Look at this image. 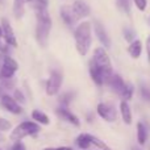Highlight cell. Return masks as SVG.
I'll return each mask as SVG.
<instances>
[{
	"instance_id": "33",
	"label": "cell",
	"mask_w": 150,
	"mask_h": 150,
	"mask_svg": "<svg viewBox=\"0 0 150 150\" xmlns=\"http://www.w3.org/2000/svg\"><path fill=\"white\" fill-rule=\"evenodd\" d=\"M146 54H148V62L150 63V34L146 40Z\"/></svg>"
},
{
	"instance_id": "29",
	"label": "cell",
	"mask_w": 150,
	"mask_h": 150,
	"mask_svg": "<svg viewBox=\"0 0 150 150\" xmlns=\"http://www.w3.org/2000/svg\"><path fill=\"white\" fill-rule=\"evenodd\" d=\"M133 1H134L136 7L140 11H142V12L146 9V7H148V0H133Z\"/></svg>"
},
{
	"instance_id": "38",
	"label": "cell",
	"mask_w": 150,
	"mask_h": 150,
	"mask_svg": "<svg viewBox=\"0 0 150 150\" xmlns=\"http://www.w3.org/2000/svg\"><path fill=\"white\" fill-rule=\"evenodd\" d=\"M0 1H1V0H0Z\"/></svg>"
},
{
	"instance_id": "1",
	"label": "cell",
	"mask_w": 150,
	"mask_h": 150,
	"mask_svg": "<svg viewBox=\"0 0 150 150\" xmlns=\"http://www.w3.org/2000/svg\"><path fill=\"white\" fill-rule=\"evenodd\" d=\"M36 40L42 47H45L49 41L50 30H52V17H50L47 9L36 11Z\"/></svg>"
},
{
	"instance_id": "16",
	"label": "cell",
	"mask_w": 150,
	"mask_h": 150,
	"mask_svg": "<svg viewBox=\"0 0 150 150\" xmlns=\"http://www.w3.org/2000/svg\"><path fill=\"white\" fill-rule=\"evenodd\" d=\"M120 112H121V117L125 124H128V125L132 124V111L129 108V104L125 100H122L120 103Z\"/></svg>"
},
{
	"instance_id": "21",
	"label": "cell",
	"mask_w": 150,
	"mask_h": 150,
	"mask_svg": "<svg viewBox=\"0 0 150 150\" xmlns=\"http://www.w3.org/2000/svg\"><path fill=\"white\" fill-rule=\"evenodd\" d=\"M24 4L25 3L23 0H13V15H15L16 18H21L24 16Z\"/></svg>"
},
{
	"instance_id": "35",
	"label": "cell",
	"mask_w": 150,
	"mask_h": 150,
	"mask_svg": "<svg viewBox=\"0 0 150 150\" xmlns=\"http://www.w3.org/2000/svg\"><path fill=\"white\" fill-rule=\"evenodd\" d=\"M24 3H33V0H23Z\"/></svg>"
},
{
	"instance_id": "27",
	"label": "cell",
	"mask_w": 150,
	"mask_h": 150,
	"mask_svg": "<svg viewBox=\"0 0 150 150\" xmlns=\"http://www.w3.org/2000/svg\"><path fill=\"white\" fill-rule=\"evenodd\" d=\"M117 7L124 12L129 13V0H117Z\"/></svg>"
},
{
	"instance_id": "30",
	"label": "cell",
	"mask_w": 150,
	"mask_h": 150,
	"mask_svg": "<svg viewBox=\"0 0 150 150\" xmlns=\"http://www.w3.org/2000/svg\"><path fill=\"white\" fill-rule=\"evenodd\" d=\"M141 96L150 103V90L148 87H141Z\"/></svg>"
},
{
	"instance_id": "19",
	"label": "cell",
	"mask_w": 150,
	"mask_h": 150,
	"mask_svg": "<svg viewBox=\"0 0 150 150\" xmlns=\"http://www.w3.org/2000/svg\"><path fill=\"white\" fill-rule=\"evenodd\" d=\"M137 140L138 144L144 145L148 140V129H146L145 124L144 122H138L137 124Z\"/></svg>"
},
{
	"instance_id": "9",
	"label": "cell",
	"mask_w": 150,
	"mask_h": 150,
	"mask_svg": "<svg viewBox=\"0 0 150 150\" xmlns=\"http://www.w3.org/2000/svg\"><path fill=\"white\" fill-rule=\"evenodd\" d=\"M0 104L3 105V108L7 109L8 112H11V113H13V115H20L21 112H23L21 105L9 95H1V98H0Z\"/></svg>"
},
{
	"instance_id": "4",
	"label": "cell",
	"mask_w": 150,
	"mask_h": 150,
	"mask_svg": "<svg viewBox=\"0 0 150 150\" xmlns=\"http://www.w3.org/2000/svg\"><path fill=\"white\" fill-rule=\"evenodd\" d=\"M40 132V127L37 122H33V121H24L21 124H18L15 129L12 130L11 133L9 138L15 142L17 141H21L23 138L28 137V136H34Z\"/></svg>"
},
{
	"instance_id": "15",
	"label": "cell",
	"mask_w": 150,
	"mask_h": 150,
	"mask_svg": "<svg viewBox=\"0 0 150 150\" xmlns=\"http://www.w3.org/2000/svg\"><path fill=\"white\" fill-rule=\"evenodd\" d=\"M90 75H91V78H92V80L98 86H103L104 84V76H103V74H101L100 69H99L98 66H96L95 63L92 62V61L90 62Z\"/></svg>"
},
{
	"instance_id": "37",
	"label": "cell",
	"mask_w": 150,
	"mask_h": 150,
	"mask_svg": "<svg viewBox=\"0 0 150 150\" xmlns=\"http://www.w3.org/2000/svg\"><path fill=\"white\" fill-rule=\"evenodd\" d=\"M149 23H150V18H149Z\"/></svg>"
},
{
	"instance_id": "12",
	"label": "cell",
	"mask_w": 150,
	"mask_h": 150,
	"mask_svg": "<svg viewBox=\"0 0 150 150\" xmlns=\"http://www.w3.org/2000/svg\"><path fill=\"white\" fill-rule=\"evenodd\" d=\"M57 115L62 120H65V121L70 122V124L75 125V127H79V119H78V117L75 116L74 113H71V112L69 111L67 108H65V107H61V108H58L57 109Z\"/></svg>"
},
{
	"instance_id": "5",
	"label": "cell",
	"mask_w": 150,
	"mask_h": 150,
	"mask_svg": "<svg viewBox=\"0 0 150 150\" xmlns=\"http://www.w3.org/2000/svg\"><path fill=\"white\" fill-rule=\"evenodd\" d=\"M63 82V75L62 71L58 69H53L50 76L46 82V93L49 96H54L58 93V91L61 90V86Z\"/></svg>"
},
{
	"instance_id": "14",
	"label": "cell",
	"mask_w": 150,
	"mask_h": 150,
	"mask_svg": "<svg viewBox=\"0 0 150 150\" xmlns=\"http://www.w3.org/2000/svg\"><path fill=\"white\" fill-rule=\"evenodd\" d=\"M61 17H62L63 23L66 24V25L69 26H73L75 24V21H76V18H75L73 11H71L70 7H66V5H63V7H61Z\"/></svg>"
},
{
	"instance_id": "8",
	"label": "cell",
	"mask_w": 150,
	"mask_h": 150,
	"mask_svg": "<svg viewBox=\"0 0 150 150\" xmlns=\"http://www.w3.org/2000/svg\"><path fill=\"white\" fill-rule=\"evenodd\" d=\"M0 28H1V33H3V37H4V40H5V44H7L8 46H13V47L17 46V40H16V36H15V33H13V29H12V26H11L9 21H8L7 18H3L1 20Z\"/></svg>"
},
{
	"instance_id": "24",
	"label": "cell",
	"mask_w": 150,
	"mask_h": 150,
	"mask_svg": "<svg viewBox=\"0 0 150 150\" xmlns=\"http://www.w3.org/2000/svg\"><path fill=\"white\" fill-rule=\"evenodd\" d=\"M34 3V9L41 11V9H47L49 5V0H33Z\"/></svg>"
},
{
	"instance_id": "36",
	"label": "cell",
	"mask_w": 150,
	"mask_h": 150,
	"mask_svg": "<svg viewBox=\"0 0 150 150\" xmlns=\"http://www.w3.org/2000/svg\"><path fill=\"white\" fill-rule=\"evenodd\" d=\"M1 37H3V33H1V28H0V40H1Z\"/></svg>"
},
{
	"instance_id": "25",
	"label": "cell",
	"mask_w": 150,
	"mask_h": 150,
	"mask_svg": "<svg viewBox=\"0 0 150 150\" xmlns=\"http://www.w3.org/2000/svg\"><path fill=\"white\" fill-rule=\"evenodd\" d=\"M73 98H74V93L73 92H66V93H63V95L61 96L59 100H61V103H62L63 105H67V104L73 100Z\"/></svg>"
},
{
	"instance_id": "32",
	"label": "cell",
	"mask_w": 150,
	"mask_h": 150,
	"mask_svg": "<svg viewBox=\"0 0 150 150\" xmlns=\"http://www.w3.org/2000/svg\"><path fill=\"white\" fill-rule=\"evenodd\" d=\"M11 150H26V149H25V145H24L23 142L17 141V142H15V145L12 146V149Z\"/></svg>"
},
{
	"instance_id": "23",
	"label": "cell",
	"mask_w": 150,
	"mask_h": 150,
	"mask_svg": "<svg viewBox=\"0 0 150 150\" xmlns=\"http://www.w3.org/2000/svg\"><path fill=\"white\" fill-rule=\"evenodd\" d=\"M133 86L132 84H125V88H124V91H122V93H121V96H122V99H124L125 101H128L129 99H132V96H133Z\"/></svg>"
},
{
	"instance_id": "22",
	"label": "cell",
	"mask_w": 150,
	"mask_h": 150,
	"mask_svg": "<svg viewBox=\"0 0 150 150\" xmlns=\"http://www.w3.org/2000/svg\"><path fill=\"white\" fill-rule=\"evenodd\" d=\"M90 141H91V146H96L99 150H111L107 144H104L101 140H99V138H96L95 136L90 134Z\"/></svg>"
},
{
	"instance_id": "26",
	"label": "cell",
	"mask_w": 150,
	"mask_h": 150,
	"mask_svg": "<svg viewBox=\"0 0 150 150\" xmlns=\"http://www.w3.org/2000/svg\"><path fill=\"white\" fill-rule=\"evenodd\" d=\"M11 128H12L11 122L8 121V120L3 119V117H0V132H5V130H9Z\"/></svg>"
},
{
	"instance_id": "17",
	"label": "cell",
	"mask_w": 150,
	"mask_h": 150,
	"mask_svg": "<svg viewBox=\"0 0 150 150\" xmlns=\"http://www.w3.org/2000/svg\"><path fill=\"white\" fill-rule=\"evenodd\" d=\"M128 52H129L130 57L134 58V59L140 58L141 53H142V44H141V41H138V40H134L133 42H130L129 47H128Z\"/></svg>"
},
{
	"instance_id": "2",
	"label": "cell",
	"mask_w": 150,
	"mask_h": 150,
	"mask_svg": "<svg viewBox=\"0 0 150 150\" xmlns=\"http://www.w3.org/2000/svg\"><path fill=\"white\" fill-rule=\"evenodd\" d=\"M75 38V47L80 55H86L91 47V24L90 21H83L76 26L74 32Z\"/></svg>"
},
{
	"instance_id": "10",
	"label": "cell",
	"mask_w": 150,
	"mask_h": 150,
	"mask_svg": "<svg viewBox=\"0 0 150 150\" xmlns=\"http://www.w3.org/2000/svg\"><path fill=\"white\" fill-rule=\"evenodd\" d=\"M70 8H71V11H73V13H74V16H75L76 20L78 18L87 17L91 12L90 7H88V5L86 4V1H83V0H75Z\"/></svg>"
},
{
	"instance_id": "11",
	"label": "cell",
	"mask_w": 150,
	"mask_h": 150,
	"mask_svg": "<svg viewBox=\"0 0 150 150\" xmlns=\"http://www.w3.org/2000/svg\"><path fill=\"white\" fill-rule=\"evenodd\" d=\"M93 29H95L96 37H98V40L101 42L104 49L111 46V40H109V36H108V33H107V30H105L103 24L99 23V21H95V23H93Z\"/></svg>"
},
{
	"instance_id": "7",
	"label": "cell",
	"mask_w": 150,
	"mask_h": 150,
	"mask_svg": "<svg viewBox=\"0 0 150 150\" xmlns=\"http://www.w3.org/2000/svg\"><path fill=\"white\" fill-rule=\"evenodd\" d=\"M98 115L101 117L103 120H105L107 122H115L117 119V112L113 108V105H109L107 103H100L96 107Z\"/></svg>"
},
{
	"instance_id": "6",
	"label": "cell",
	"mask_w": 150,
	"mask_h": 150,
	"mask_svg": "<svg viewBox=\"0 0 150 150\" xmlns=\"http://www.w3.org/2000/svg\"><path fill=\"white\" fill-rule=\"evenodd\" d=\"M17 69H18V63L11 55L4 54L1 65H0V79L1 80L11 79L15 75L16 71H17Z\"/></svg>"
},
{
	"instance_id": "28",
	"label": "cell",
	"mask_w": 150,
	"mask_h": 150,
	"mask_svg": "<svg viewBox=\"0 0 150 150\" xmlns=\"http://www.w3.org/2000/svg\"><path fill=\"white\" fill-rule=\"evenodd\" d=\"M124 37L127 41L133 42L136 40V33L133 30H130V29H124Z\"/></svg>"
},
{
	"instance_id": "20",
	"label": "cell",
	"mask_w": 150,
	"mask_h": 150,
	"mask_svg": "<svg viewBox=\"0 0 150 150\" xmlns=\"http://www.w3.org/2000/svg\"><path fill=\"white\" fill-rule=\"evenodd\" d=\"M32 117H33V120H36V122L42 124V125H47L50 122L47 115H45L44 112L38 111V109H34V111L32 112Z\"/></svg>"
},
{
	"instance_id": "13",
	"label": "cell",
	"mask_w": 150,
	"mask_h": 150,
	"mask_svg": "<svg viewBox=\"0 0 150 150\" xmlns=\"http://www.w3.org/2000/svg\"><path fill=\"white\" fill-rule=\"evenodd\" d=\"M108 84H111V87L113 88V91L116 93H119L120 96H121V93H122V91H124V88H125V84L127 83L122 80V78L120 76V75H117V74H113L111 76V79H109V82H108Z\"/></svg>"
},
{
	"instance_id": "34",
	"label": "cell",
	"mask_w": 150,
	"mask_h": 150,
	"mask_svg": "<svg viewBox=\"0 0 150 150\" xmlns=\"http://www.w3.org/2000/svg\"><path fill=\"white\" fill-rule=\"evenodd\" d=\"M44 150H73V149L67 148V146H59V148H46Z\"/></svg>"
},
{
	"instance_id": "18",
	"label": "cell",
	"mask_w": 150,
	"mask_h": 150,
	"mask_svg": "<svg viewBox=\"0 0 150 150\" xmlns=\"http://www.w3.org/2000/svg\"><path fill=\"white\" fill-rule=\"evenodd\" d=\"M75 142H76L78 148H80V149H83V150H87L91 146L90 134H87V133H82V134H79L76 137Z\"/></svg>"
},
{
	"instance_id": "3",
	"label": "cell",
	"mask_w": 150,
	"mask_h": 150,
	"mask_svg": "<svg viewBox=\"0 0 150 150\" xmlns=\"http://www.w3.org/2000/svg\"><path fill=\"white\" fill-rule=\"evenodd\" d=\"M91 61L100 69L101 74L104 76V83H108L111 76L113 75V70H112L111 59H109L108 53L105 52V49L104 47H96Z\"/></svg>"
},
{
	"instance_id": "31",
	"label": "cell",
	"mask_w": 150,
	"mask_h": 150,
	"mask_svg": "<svg viewBox=\"0 0 150 150\" xmlns=\"http://www.w3.org/2000/svg\"><path fill=\"white\" fill-rule=\"evenodd\" d=\"M13 99H15L17 103H24V101H25V98H24L23 92H21L20 90H16L15 91V98H13Z\"/></svg>"
}]
</instances>
